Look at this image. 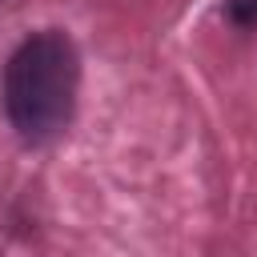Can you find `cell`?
<instances>
[{"instance_id":"obj_1","label":"cell","mask_w":257,"mask_h":257,"mask_svg":"<svg viewBox=\"0 0 257 257\" xmlns=\"http://www.w3.org/2000/svg\"><path fill=\"white\" fill-rule=\"evenodd\" d=\"M76 88H80L76 44L60 28H44V32H32L8 56L4 112L28 145H40L72 120Z\"/></svg>"},{"instance_id":"obj_2","label":"cell","mask_w":257,"mask_h":257,"mask_svg":"<svg viewBox=\"0 0 257 257\" xmlns=\"http://www.w3.org/2000/svg\"><path fill=\"white\" fill-rule=\"evenodd\" d=\"M229 20L241 24V28H253L257 24V0H233L229 4Z\"/></svg>"}]
</instances>
